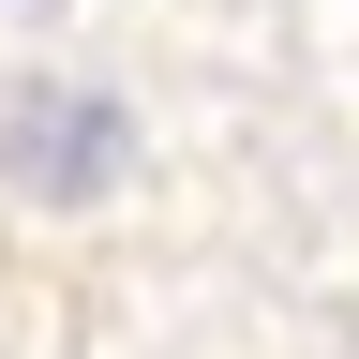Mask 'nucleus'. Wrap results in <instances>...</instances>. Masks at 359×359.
Here are the masks:
<instances>
[{"label": "nucleus", "instance_id": "nucleus-1", "mask_svg": "<svg viewBox=\"0 0 359 359\" xmlns=\"http://www.w3.org/2000/svg\"><path fill=\"white\" fill-rule=\"evenodd\" d=\"M0 150H15V180L30 195H90L135 135H120V105H90V90H30L15 120H0Z\"/></svg>", "mask_w": 359, "mask_h": 359}]
</instances>
